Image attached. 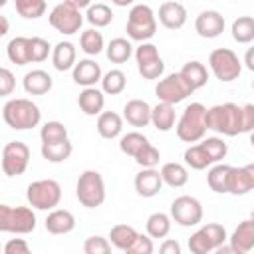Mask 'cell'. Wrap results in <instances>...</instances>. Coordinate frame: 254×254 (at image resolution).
I'll list each match as a JSON object with an SVG mask.
<instances>
[{
	"instance_id": "6da1fadb",
	"label": "cell",
	"mask_w": 254,
	"mask_h": 254,
	"mask_svg": "<svg viewBox=\"0 0 254 254\" xmlns=\"http://www.w3.org/2000/svg\"><path fill=\"white\" fill-rule=\"evenodd\" d=\"M204 125L216 133L226 137H236L242 133V107L236 103H222L214 105L204 111Z\"/></svg>"
},
{
	"instance_id": "7a4b0ae2",
	"label": "cell",
	"mask_w": 254,
	"mask_h": 254,
	"mask_svg": "<svg viewBox=\"0 0 254 254\" xmlns=\"http://www.w3.org/2000/svg\"><path fill=\"white\" fill-rule=\"evenodd\" d=\"M2 117H4L8 127H12L16 131H26V129H32L40 123L42 111L34 101L24 99V97H16V99H10L2 107Z\"/></svg>"
},
{
	"instance_id": "3957f363",
	"label": "cell",
	"mask_w": 254,
	"mask_h": 254,
	"mask_svg": "<svg viewBox=\"0 0 254 254\" xmlns=\"http://www.w3.org/2000/svg\"><path fill=\"white\" fill-rule=\"evenodd\" d=\"M204 111L206 107L202 103H190L185 107L179 123H177V137L185 143H196L204 137L206 125H204Z\"/></svg>"
},
{
	"instance_id": "277c9868",
	"label": "cell",
	"mask_w": 254,
	"mask_h": 254,
	"mask_svg": "<svg viewBox=\"0 0 254 254\" xmlns=\"http://www.w3.org/2000/svg\"><path fill=\"white\" fill-rule=\"evenodd\" d=\"M127 36L135 42H147L157 32V18L151 6L147 4H135L127 18Z\"/></svg>"
},
{
	"instance_id": "5b68a950",
	"label": "cell",
	"mask_w": 254,
	"mask_h": 254,
	"mask_svg": "<svg viewBox=\"0 0 254 254\" xmlns=\"http://www.w3.org/2000/svg\"><path fill=\"white\" fill-rule=\"evenodd\" d=\"M75 194L77 200L85 206V208H97L103 204L105 200V183L101 173L97 171H83L77 179L75 185Z\"/></svg>"
},
{
	"instance_id": "8992f818",
	"label": "cell",
	"mask_w": 254,
	"mask_h": 254,
	"mask_svg": "<svg viewBox=\"0 0 254 254\" xmlns=\"http://www.w3.org/2000/svg\"><path fill=\"white\" fill-rule=\"evenodd\" d=\"M36 228V214L28 206L0 204V232L28 234Z\"/></svg>"
},
{
	"instance_id": "52a82bcc",
	"label": "cell",
	"mask_w": 254,
	"mask_h": 254,
	"mask_svg": "<svg viewBox=\"0 0 254 254\" xmlns=\"http://www.w3.org/2000/svg\"><path fill=\"white\" fill-rule=\"evenodd\" d=\"M26 198H28V202H30L32 208L50 210V208H54V206L60 204V200H62V187L54 179L34 181V183L28 185Z\"/></svg>"
},
{
	"instance_id": "ba28073f",
	"label": "cell",
	"mask_w": 254,
	"mask_h": 254,
	"mask_svg": "<svg viewBox=\"0 0 254 254\" xmlns=\"http://www.w3.org/2000/svg\"><path fill=\"white\" fill-rule=\"evenodd\" d=\"M228 240L226 228L216 222H208L202 228H198L190 238H189V250L192 254H206L210 250H216L220 244Z\"/></svg>"
},
{
	"instance_id": "9c48e42d",
	"label": "cell",
	"mask_w": 254,
	"mask_h": 254,
	"mask_svg": "<svg viewBox=\"0 0 254 254\" xmlns=\"http://www.w3.org/2000/svg\"><path fill=\"white\" fill-rule=\"evenodd\" d=\"M208 64H210L212 73L220 81H234V79H238V75L242 71V62L228 48H216V50H212L210 56H208Z\"/></svg>"
},
{
	"instance_id": "30bf717a",
	"label": "cell",
	"mask_w": 254,
	"mask_h": 254,
	"mask_svg": "<svg viewBox=\"0 0 254 254\" xmlns=\"http://www.w3.org/2000/svg\"><path fill=\"white\" fill-rule=\"evenodd\" d=\"M30 147L22 141H10L2 149V171L6 177H18L28 169Z\"/></svg>"
},
{
	"instance_id": "8fae6325",
	"label": "cell",
	"mask_w": 254,
	"mask_h": 254,
	"mask_svg": "<svg viewBox=\"0 0 254 254\" xmlns=\"http://www.w3.org/2000/svg\"><path fill=\"white\" fill-rule=\"evenodd\" d=\"M190 93H192V87L183 79L181 73H169L155 87L157 99L163 101V103H171V105H177V103L185 101Z\"/></svg>"
},
{
	"instance_id": "7c38bea8",
	"label": "cell",
	"mask_w": 254,
	"mask_h": 254,
	"mask_svg": "<svg viewBox=\"0 0 254 254\" xmlns=\"http://www.w3.org/2000/svg\"><path fill=\"white\" fill-rule=\"evenodd\" d=\"M52 28H56L60 34H65V36H71L75 32H79L81 24H83V16L77 8L62 2L58 6H54V10L50 12L48 16Z\"/></svg>"
},
{
	"instance_id": "4fadbf2b",
	"label": "cell",
	"mask_w": 254,
	"mask_h": 254,
	"mask_svg": "<svg viewBox=\"0 0 254 254\" xmlns=\"http://www.w3.org/2000/svg\"><path fill=\"white\" fill-rule=\"evenodd\" d=\"M171 218L179 226H196L202 220V204L189 194L177 196L171 204Z\"/></svg>"
},
{
	"instance_id": "5bb4252c",
	"label": "cell",
	"mask_w": 254,
	"mask_h": 254,
	"mask_svg": "<svg viewBox=\"0 0 254 254\" xmlns=\"http://www.w3.org/2000/svg\"><path fill=\"white\" fill-rule=\"evenodd\" d=\"M135 60H137V69L145 79H157L165 69V64L155 44L141 42V46L135 50Z\"/></svg>"
},
{
	"instance_id": "9a60e30c",
	"label": "cell",
	"mask_w": 254,
	"mask_h": 254,
	"mask_svg": "<svg viewBox=\"0 0 254 254\" xmlns=\"http://www.w3.org/2000/svg\"><path fill=\"white\" fill-rule=\"evenodd\" d=\"M254 189V165L246 167H230L226 177V192L230 194H246Z\"/></svg>"
},
{
	"instance_id": "2e32d148",
	"label": "cell",
	"mask_w": 254,
	"mask_h": 254,
	"mask_svg": "<svg viewBox=\"0 0 254 254\" xmlns=\"http://www.w3.org/2000/svg\"><path fill=\"white\" fill-rule=\"evenodd\" d=\"M194 28L202 38H208V40L218 38L224 32V16L216 10H204L196 16Z\"/></svg>"
},
{
	"instance_id": "e0dca14e",
	"label": "cell",
	"mask_w": 254,
	"mask_h": 254,
	"mask_svg": "<svg viewBox=\"0 0 254 254\" xmlns=\"http://www.w3.org/2000/svg\"><path fill=\"white\" fill-rule=\"evenodd\" d=\"M159 22L167 30H179L187 22V8L181 2H175V0L163 2L159 6Z\"/></svg>"
},
{
	"instance_id": "ac0fdd59",
	"label": "cell",
	"mask_w": 254,
	"mask_h": 254,
	"mask_svg": "<svg viewBox=\"0 0 254 254\" xmlns=\"http://www.w3.org/2000/svg\"><path fill=\"white\" fill-rule=\"evenodd\" d=\"M228 240H230V248L234 250V254L250 252L254 248V220L252 218L242 220L234 228V232H232V236Z\"/></svg>"
},
{
	"instance_id": "d6986e66",
	"label": "cell",
	"mask_w": 254,
	"mask_h": 254,
	"mask_svg": "<svg viewBox=\"0 0 254 254\" xmlns=\"http://www.w3.org/2000/svg\"><path fill=\"white\" fill-rule=\"evenodd\" d=\"M161 187H163V179H161V173L155 171V167L143 169L141 173L135 175V190L145 198L155 196L161 190Z\"/></svg>"
},
{
	"instance_id": "ffe728a7",
	"label": "cell",
	"mask_w": 254,
	"mask_h": 254,
	"mask_svg": "<svg viewBox=\"0 0 254 254\" xmlns=\"http://www.w3.org/2000/svg\"><path fill=\"white\" fill-rule=\"evenodd\" d=\"M123 117L133 127H147L151 123V105L143 99H131L123 107Z\"/></svg>"
},
{
	"instance_id": "44dd1931",
	"label": "cell",
	"mask_w": 254,
	"mask_h": 254,
	"mask_svg": "<svg viewBox=\"0 0 254 254\" xmlns=\"http://www.w3.org/2000/svg\"><path fill=\"white\" fill-rule=\"evenodd\" d=\"M101 79V67L93 60H79V64H73V81L83 87H91Z\"/></svg>"
},
{
	"instance_id": "7402d4cb",
	"label": "cell",
	"mask_w": 254,
	"mask_h": 254,
	"mask_svg": "<svg viewBox=\"0 0 254 254\" xmlns=\"http://www.w3.org/2000/svg\"><path fill=\"white\" fill-rule=\"evenodd\" d=\"M75 228V218L69 210L58 208L46 216V230L50 234H67Z\"/></svg>"
},
{
	"instance_id": "603a6c76",
	"label": "cell",
	"mask_w": 254,
	"mask_h": 254,
	"mask_svg": "<svg viewBox=\"0 0 254 254\" xmlns=\"http://www.w3.org/2000/svg\"><path fill=\"white\" fill-rule=\"evenodd\" d=\"M24 89L30 95H44L52 89V75L44 69H32L24 75Z\"/></svg>"
},
{
	"instance_id": "cb8c5ba5",
	"label": "cell",
	"mask_w": 254,
	"mask_h": 254,
	"mask_svg": "<svg viewBox=\"0 0 254 254\" xmlns=\"http://www.w3.org/2000/svg\"><path fill=\"white\" fill-rule=\"evenodd\" d=\"M77 105L79 109L85 113V115H99L103 111V105H105V97H103V91L95 89L93 85L91 87H85L79 97H77Z\"/></svg>"
},
{
	"instance_id": "d4e9b609",
	"label": "cell",
	"mask_w": 254,
	"mask_h": 254,
	"mask_svg": "<svg viewBox=\"0 0 254 254\" xmlns=\"http://www.w3.org/2000/svg\"><path fill=\"white\" fill-rule=\"evenodd\" d=\"M123 129V119L115 111H101L97 117V133L103 139H115Z\"/></svg>"
},
{
	"instance_id": "484cf974",
	"label": "cell",
	"mask_w": 254,
	"mask_h": 254,
	"mask_svg": "<svg viewBox=\"0 0 254 254\" xmlns=\"http://www.w3.org/2000/svg\"><path fill=\"white\" fill-rule=\"evenodd\" d=\"M179 73H181L183 79L192 87V91L200 89V87L206 85V81H208V71H206V67H204L200 62H196V60L187 62Z\"/></svg>"
},
{
	"instance_id": "4316f807",
	"label": "cell",
	"mask_w": 254,
	"mask_h": 254,
	"mask_svg": "<svg viewBox=\"0 0 254 254\" xmlns=\"http://www.w3.org/2000/svg\"><path fill=\"white\" fill-rule=\"evenodd\" d=\"M52 64L58 71H65L75 64V46L71 42H60L52 50Z\"/></svg>"
},
{
	"instance_id": "83f0119b",
	"label": "cell",
	"mask_w": 254,
	"mask_h": 254,
	"mask_svg": "<svg viewBox=\"0 0 254 254\" xmlns=\"http://www.w3.org/2000/svg\"><path fill=\"white\" fill-rule=\"evenodd\" d=\"M73 151V145L69 143V139H62V141H54V143H42V157L50 163H64L65 159H69Z\"/></svg>"
},
{
	"instance_id": "f1b7e54d",
	"label": "cell",
	"mask_w": 254,
	"mask_h": 254,
	"mask_svg": "<svg viewBox=\"0 0 254 254\" xmlns=\"http://www.w3.org/2000/svg\"><path fill=\"white\" fill-rule=\"evenodd\" d=\"M6 54H8V60L16 65L30 64V38H24V36L12 38L6 48Z\"/></svg>"
},
{
	"instance_id": "f546056e",
	"label": "cell",
	"mask_w": 254,
	"mask_h": 254,
	"mask_svg": "<svg viewBox=\"0 0 254 254\" xmlns=\"http://www.w3.org/2000/svg\"><path fill=\"white\" fill-rule=\"evenodd\" d=\"M151 123L159 131H169L175 125V107L171 103L159 101L155 107H151Z\"/></svg>"
},
{
	"instance_id": "4dcf8cb0",
	"label": "cell",
	"mask_w": 254,
	"mask_h": 254,
	"mask_svg": "<svg viewBox=\"0 0 254 254\" xmlns=\"http://www.w3.org/2000/svg\"><path fill=\"white\" fill-rule=\"evenodd\" d=\"M161 179L163 183H167L169 187H185L189 181V171L181 165V163H165L161 169Z\"/></svg>"
},
{
	"instance_id": "1f68e13d",
	"label": "cell",
	"mask_w": 254,
	"mask_h": 254,
	"mask_svg": "<svg viewBox=\"0 0 254 254\" xmlns=\"http://www.w3.org/2000/svg\"><path fill=\"white\" fill-rule=\"evenodd\" d=\"M105 54H107V60H109V62H113V64H123V62H127V60L131 58L133 46H131V42L125 40V38H113V40L107 44Z\"/></svg>"
},
{
	"instance_id": "d6a6232c",
	"label": "cell",
	"mask_w": 254,
	"mask_h": 254,
	"mask_svg": "<svg viewBox=\"0 0 254 254\" xmlns=\"http://www.w3.org/2000/svg\"><path fill=\"white\" fill-rule=\"evenodd\" d=\"M137 234L139 232L133 226H129V224H115L111 228V232H109V240H111V244L115 248H119V250L125 252L133 244V240L137 238Z\"/></svg>"
},
{
	"instance_id": "836d02e7",
	"label": "cell",
	"mask_w": 254,
	"mask_h": 254,
	"mask_svg": "<svg viewBox=\"0 0 254 254\" xmlns=\"http://www.w3.org/2000/svg\"><path fill=\"white\" fill-rule=\"evenodd\" d=\"M232 38L238 44H250L254 40V18L252 16H240L232 22Z\"/></svg>"
},
{
	"instance_id": "e575fe53",
	"label": "cell",
	"mask_w": 254,
	"mask_h": 254,
	"mask_svg": "<svg viewBox=\"0 0 254 254\" xmlns=\"http://www.w3.org/2000/svg\"><path fill=\"white\" fill-rule=\"evenodd\" d=\"M147 234L151 238H165L171 232V218L165 212H153L145 222Z\"/></svg>"
},
{
	"instance_id": "d590c367",
	"label": "cell",
	"mask_w": 254,
	"mask_h": 254,
	"mask_svg": "<svg viewBox=\"0 0 254 254\" xmlns=\"http://www.w3.org/2000/svg\"><path fill=\"white\" fill-rule=\"evenodd\" d=\"M87 22L91 24V26H95V28H105V26H109L111 24V20H113V12H111V8L107 6V4H89L87 6Z\"/></svg>"
},
{
	"instance_id": "8d00e7d4",
	"label": "cell",
	"mask_w": 254,
	"mask_h": 254,
	"mask_svg": "<svg viewBox=\"0 0 254 254\" xmlns=\"http://www.w3.org/2000/svg\"><path fill=\"white\" fill-rule=\"evenodd\" d=\"M99 81H101L103 93H109V95H119L127 85V77L121 69H109Z\"/></svg>"
},
{
	"instance_id": "74e56055",
	"label": "cell",
	"mask_w": 254,
	"mask_h": 254,
	"mask_svg": "<svg viewBox=\"0 0 254 254\" xmlns=\"http://www.w3.org/2000/svg\"><path fill=\"white\" fill-rule=\"evenodd\" d=\"M79 46H81V50L87 56H97L103 50V36H101V32H97V28H89V30L81 32Z\"/></svg>"
},
{
	"instance_id": "f35d334b",
	"label": "cell",
	"mask_w": 254,
	"mask_h": 254,
	"mask_svg": "<svg viewBox=\"0 0 254 254\" xmlns=\"http://www.w3.org/2000/svg\"><path fill=\"white\" fill-rule=\"evenodd\" d=\"M147 143H149V139H147L143 133H139V131H131V133H127V135L121 137V141H119V149H121L125 155L135 157Z\"/></svg>"
},
{
	"instance_id": "ab89813d",
	"label": "cell",
	"mask_w": 254,
	"mask_h": 254,
	"mask_svg": "<svg viewBox=\"0 0 254 254\" xmlns=\"http://www.w3.org/2000/svg\"><path fill=\"white\" fill-rule=\"evenodd\" d=\"M16 12L26 20H36L46 12V0H14Z\"/></svg>"
},
{
	"instance_id": "60d3db41",
	"label": "cell",
	"mask_w": 254,
	"mask_h": 254,
	"mask_svg": "<svg viewBox=\"0 0 254 254\" xmlns=\"http://www.w3.org/2000/svg\"><path fill=\"white\" fill-rule=\"evenodd\" d=\"M185 163H187L190 169H194V171H202V169H206L208 165H212V161L208 159V155H206V151L202 149L200 143H198V145H192V147H189V149L185 151Z\"/></svg>"
},
{
	"instance_id": "b9f144b4",
	"label": "cell",
	"mask_w": 254,
	"mask_h": 254,
	"mask_svg": "<svg viewBox=\"0 0 254 254\" xmlns=\"http://www.w3.org/2000/svg\"><path fill=\"white\" fill-rule=\"evenodd\" d=\"M228 169H230V165H214L210 171H208V175H206V181H208V187L214 190V192H218V194H224L226 192V177H228Z\"/></svg>"
},
{
	"instance_id": "7bdbcfd3",
	"label": "cell",
	"mask_w": 254,
	"mask_h": 254,
	"mask_svg": "<svg viewBox=\"0 0 254 254\" xmlns=\"http://www.w3.org/2000/svg\"><path fill=\"white\" fill-rule=\"evenodd\" d=\"M40 139L42 143H54V141L67 139V127L60 121H48L40 131Z\"/></svg>"
},
{
	"instance_id": "ee69618b",
	"label": "cell",
	"mask_w": 254,
	"mask_h": 254,
	"mask_svg": "<svg viewBox=\"0 0 254 254\" xmlns=\"http://www.w3.org/2000/svg\"><path fill=\"white\" fill-rule=\"evenodd\" d=\"M200 145H202V149L206 151V155H208V159L212 163L222 161L226 157V153H228V147H226V143L220 137H206Z\"/></svg>"
},
{
	"instance_id": "f6af8a7d",
	"label": "cell",
	"mask_w": 254,
	"mask_h": 254,
	"mask_svg": "<svg viewBox=\"0 0 254 254\" xmlns=\"http://www.w3.org/2000/svg\"><path fill=\"white\" fill-rule=\"evenodd\" d=\"M50 54V42L40 38V36H34L30 38V64H38V62H44Z\"/></svg>"
},
{
	"instance_id": "bcb514c9",
	"label": "cell",
	"mask_w": 254,
	"mask_h": 254,
	"mask_svg": "<svg viewBox=\"0 0 254 254\" xmlns=\"http://www.w3.org/2000/svg\"><path fill=\"white\" fill-rule=\"evenodd\" d=\"M159 159H161V153H159V149H155L151 143H147L137 155H135V161H137V165H141L143 169H149V167H155L157 163H159Z\"/></svg>"
},
{
	"instance_id": "7dc6e473",
	"label": "cell",
	"mask_w": 254,
	"mask_h": 254,
	"mask_svg": "<svg viewBox=\"0 0 254 254\" xmlns=\"http://www.w3.org/2000/svg\"><path fill=\"white\" fill-rule=\"evenodd\" d=\"M83 252L85 254H109L111 252V242L103 236H89L83 242Z\"/></svg>"
},
{
	"instance_id": "c3c4849f",
	"label": "cell",
	"mask_w": 254,
	"mask_h": 254,
	"mask_svg": "<svg viewBox=\"0 0 254 254\" xmlns=\"http://www.w3.org/2000/svg\"><path fill=\"white\" fill-rule=\"evenodd\" d=\"M125 252L127 254H151L153 252V240H151V236L137 234V238L133 240V244Z\"/></svg>"
},
{
	"instance_id": "681fc988",
	"label": "cell",
	"mask_w": 254,
	"mask_h": 254,
	"mask_svg": "<svg viewBox=\"0 0 254 254\" xmlns=\"http://www.w3.org/2000/svg\"><path fill=\"white\" fill-rule=\"evenodd\" d=\"M16 87V77L8 67H0V95H12Z\"/></svg>"
},
{
	"instance_id": "f907efd6",
	"label": "cell",
	"mask_w": 254,
	"mask_h": 254,
	"mask_svg": "<svg viewBox=\"0 0 254 254\" xmlns=\"http://www.w3.org/2000/svg\"><path fill=\"white\" fill-rule=\"evenodd\" d=\"M4 252L6 254H28L30 252V246L24 238H12L4 244Z\"/></svg>"
},
{
	"instance_id": "816d5d0a",
	"label": "cell",
	"mask_w": 254,
	"mask_h": 254,
	"mask_svg": "<svg viewBox=\"0 0 254 254\" xmlns=\"http://www.w3.org/2000/svg\"><path fill=\"white\" fill-rule=\"evenodd\" d=\"M254 127V105L246 103L242 107V133H250Z\"/></svg>"
},
{
	"instance_id": "f5cc1de1",
	"label": "cell",
	"mask_w": 254,
	"mask_h": 254,
	"mask_svg": "<svg viewBox=\"0 0 254 254\" xmlns=\"http://www.w3.org/2000/svg\"><path fill=\"white\" fill-rule=\"evenodd\" d=\"M159 250L161 254H181V244L177 240H165Z\"/></svg>"
},
{
	"instance_id": "db71d44e",
	"label": "cell",
	"mask_w": 254,
	"mask_h": 254,
	"mask_svg": "<svg viewBox=\"0 0 254 254\" xmlns=\"http://www.w3.org/2000/svg\"><path fill=\"white\" fill-rule=\"evenodd\" d=\"M65 4H69V6H73V8H77V10H81V8H87L89 4H91V0H64Z\"/></svg>"
},
{
	"instance_id": "11a10c76",
	"label": "cell",
	"mask_w": 254,
	"mask_h": 254,
	"mask_svg": "<svg viewBox=\"0 0 254 254\" xmlns=\"http://www.w3.org/2000/svg\"><path fill=\"white\" fill-rule=\"evenodd\" d=\"M8 30H10V22H8L4 16H0V38H2V36H6V34H8Z\"/></svg>"
},
{
	"instance_id": "9f6ffc18",
	"label": "cell",
	"mask_w": 254,
	"mask_h": 254,
	"mask_svg": "<svg viewBox=\"0 0 254 254\" xmlns=\"http://www.w3.org/2000/svg\"><path fill=\"white\" fill-rule=\"evenodd\" d=\"M115 6H129V4H133L135 0H111Z\"/></svg>"
},
{
	"instance_id": "6f0895ef",
	"label": "cell",
	"mask_w": 254,
	"mask_h": 254,
	"mask_svg": "<svg viewBox=\"0 0 254 254\" xmlns=\"http://www.w3.org/2000/svg\"><path fill=\"white\" fill-rule=\"evenodd\" d=\"M246 65H248V69H254V64H252V50L246 54Z\"/></svg>"
},
{
	"instance_id": "680465c9",
	"label": "cell",
	"mask_w": 254,
	"mask_h": 254,
	"mask_svg": "<svg viewBox=\"0 0 254 254\" xmlns=\"http://www.w3.org/2000/svg\"><path fill=\"white\" fill-rule=\"evenodd\" d=\"M6 2H8V0H0V8H2V6L6 4Z\"/></svg>"
}]
</instances>
